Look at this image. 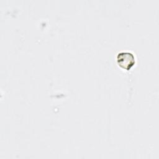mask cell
I'll list each match as a JSON object with an SVG mask.
<instances>
[{"label":"cell","mask_w":159,"mask_h":159,"mask_svg":"<svg viewBox=\"0 0 159 159\" xmlns=\"http://www.w3.org/2000/svg\"><path fill=\"white\" fill-rule=\"evenodd\" d=\"M117 61L122 68L128 70L134 65L135 57L130 52H122L117 55Z\"/></svg>","instance_id":"6da1fadb"}]
</instances>
